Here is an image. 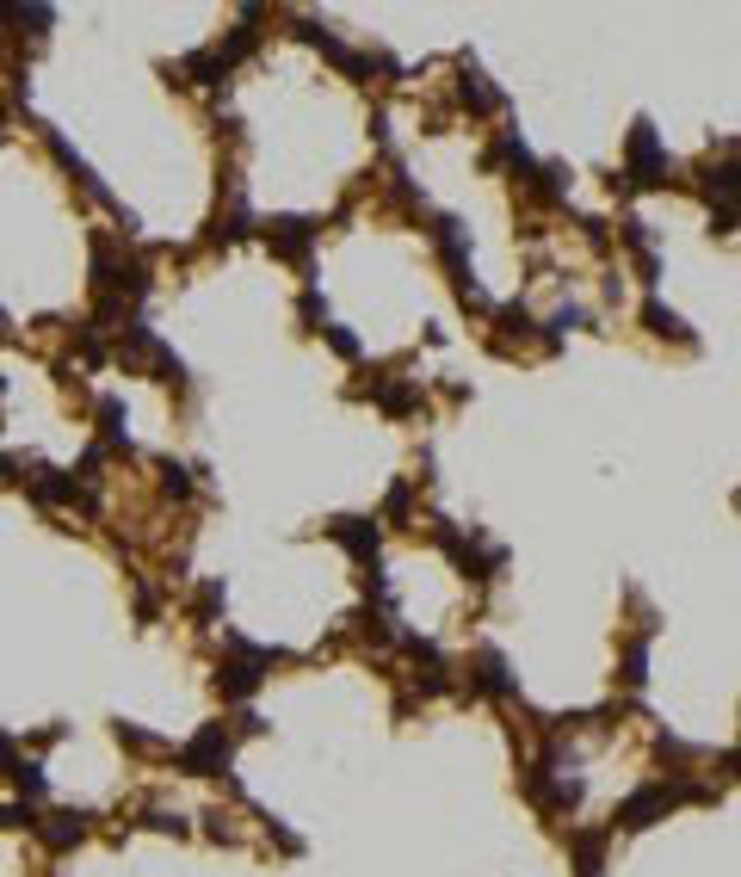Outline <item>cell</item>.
<instances>
[{
  "label": "cell",
  "instance_id": "obj_6",
  "mask_svg": "<svg viewBox=\"0 0 741 877\" xmlns=\"http://www.w3.org/2000/svg\"><path fill=\"white\" fill-rule=\"evenodd\" d=\"M316 235H322V223H316V217H279V223H267V230H260V242H267L279 260H309Z\"/></svg>",
  "mask_w": 741,
  "mask_h": 877
},
{
  "label": "cell",
  "instance_id": "obj_16",
  "mask_svg": "<svg viewBox=\"0 0 741 877\" xmlns=\"http://www.w3.org/2000/svg\"><path fill=\"white\" fill-rule=\"evenodd\" d=\"M38 816H44L38 803H0V835H20V828L32 835V828H38Z\"/></svg>",
  "mask_w": 741,
  "mask_h": 877
},
{
  "label": "cell",
  "instance_id": "obj_4",
  "mask_svg": "<svg viewBox=\"0 0 741 877\" xmlns=\"http://www.w3.org/2000/svg\"><path fill=\"white\" fill-rule=\"evenodd\" d=\"M229 761H235V736H229V724H205L180 754H173V766H180L186 779H217V773H229Z\"/></svg>",
  "mask_w": 741,
  "mask_h": 877
},
{
  "label": "cell",
  "instance_id": "obj_21",
  "mask_svg": "<svg viewBox=\"0 0 741 877\" xmlns=\"http://www.w3.org/2000/svg\"><path fill=\"white\" fill-rule=\"evenodd\" d=\"M161 489H168L173 501H186V495H192V470H186V464H173V458H168V464H161Z\"/></svg>",
  "mask_w": 741,
  "mask_h": 877
},
{
  "label": "cell",
  "instance_id": "obj_18",
  "mask_svg": "<svg viewBox=\"0 0 741 877\" xmlns=\"http://www.w3.org/2000/svg\"><path fill=\"white\" fill-rule=\"evenodd\" d=\"M408 507H415V477H402L390 495H383V514H378V526L383 519H408Z\"/></svg>",
  "mask_w": 741,
  "mask_h": 877
},
{
  "label": "cell",
  "instance_id": "obj_10",
  "mask_svg": "<svg viewBox=\"0 0 741 877\" xmlns=\"http://www.w3.org/2000/svg\"><path fill=\"white\" fill-rule=\"evenodd\" d=\"M457 106H464V112H476V118L501 112V94L489 87V75H482V69H476L470 57L457 62Z\"/></svg>",
  "mask_w": 741,
  "mask_h": 877
},
{
  "label": "cell",
  "instance_id": "obj_3",
  "mask_svg": "<svg viewBox=\"0 0 741 877\" xmlns=\"http://www.w3.org/2000/svg\"><path fill=\"white\" fill-rule=\"evenodd\" d=\"M433 544H439L445 556H452V563H457L464 575H470V581H501V569H507V544H482L476 532L464 538L457 526H445V519L433 526Z\"/></svg>",
  "mask_w": 741,
  "mask_h": 877
},
{
  "label": "cell",
  "instance_id": "obj_12",
  "mask_svg": "<svg viewBox=\"0 0 741 877\" xmlns=\"http://www.w3.org/2000/svg\"><path fill=\"white\" fill-rule=\"evenodd\" d=\"M94 415H99V452H124V458H131V433H124V402H118V396H99V402H94Z\"/></svg>",
  "mask_w": 741,
  "mask_h": 877
},
{
  "label": "cell",
  "instance_id": "obj_15",
  "mask_svg": "<svg viewBox=\"0 0 741 877\" xmlns=\"http://www.w3.org/2000/svg\"><path fill=\"white\" fill-rule=\"evenodd\" d=\"M7 779H13L20 803H44V798H50V779H44V766H38V761H25V754L7 766Z\"/></svg>",
  "mask_w": 741,
  "mask_h": 877
},
{
  "label": "cell",
  "instance_id": "obj_1",
  "mask_svg": "<svg viewBox=\"0 0 741 877\" xmlns=\"http://www.w3.org/2000/svg\"><path fill=\"white\" fill-rule=\"evenodd\" d=\"M272 662H285V655L267 649V643H254V637H235V630H229V662H217V699H223V705H247L254 692L267 687Z\"/></svg>",
  "mask_w": 741,
  "mask_h": 877
},
{
  "label": "cell",
  "instance_id": "obj_23",
  "mask_svg": "<svg viewBox=\"0 0 741 877\" xmlns=\"http://www.w3.org/2000/svg\"><path fill=\"white\" fill-rule=\"evenodd\" d=\"M304 322H309V328H322V297H316V285L304 291Z\"/></svg>",
  "mask_w": 741,
  "mask_h": 877
},
{
  "label": "cell",
  "instance_id": "obj_11",
  "mask_svg": "<svg viewBox=\"0 0 741 877\" xmlns=\"http://www.w3.org/2000/svg\"><path fill=\"white\" fill-rule=\"evenodd\" d=\"M606 847H612V828H569V853H575V872L581 877H600Z\"/></svg>",
  "mask_w": 741,
  "mask_h": 877
},
{
  "label": "cell",
  "instance_id": "obj_8",
  "mask_svg": "<svg viewBox=\"0 0 741 877\" xmlns=\"http://www.w3.org/2000/svg\"><path fill=\"white\" fill-rule=\"evenodd\" d=\"M32 835H38L50 853H69V847H81V840L94 835V816H87V810H57V816H38Z\"/></svg>",
  "mask_w": 741,
  "mask_h": 877
},
{
  "label": "cell",
  "instance_id": "obj_20",
  "mask_svg": "<svg viewBox=\"0 0 741 877\" xmlns=\"http://www.w3.org/2000/svg\"><path fill=\"white\" fill-rule=\"evenodd\" d=\"M316 334H322V341L334 346L341 359H359V353H365V346H359V334H353V328H341V322H322V328H316Z\"/></svg>",
  "mask_w": 741,
  "mask_h": 877
},
{
  "label": "cell",
  "instance_id": "obj_22",
  "mask_svg": "<svg viewBox=\"0 0 741 877\" xmlns=\"http://www.w3.org/2000/svg\"><path fill=\"white\" fill-rule=\"evenodd\" d=\"M149 828H155V835H173V840H186V835H192V822H186V816H173V810H149Z\"/></svg>",
  "mask_w": 741,
  "mask_h": 877
},
{
  "label": "cell",
  "instance_id": "obj_24",
  "mask_svg": "<svg viewBox=\"0 0 741 877\" xmlns=\"http://www.w3.org/2000/svg\"><path fill=\"white\" fill-rule=\"evenodd\" d=\"M0 390H7V383H0Z\"/></svg>",
  "mask_w": 741,
  "mask_h": 877
},
{
  "label": "cell",
  "instance_id": "obj_5",
  "mask_svg": "<svg viewBox=\"0 0 741 877\" xmlns=\"http://www.w3.org/2000/svg\"><path fill=\"white\" fill-rule=\"evenodd\" d=\"M328 538L341 544L359 569H378V551H383V526L378 514H341V519H328Z\"/></svg>",
  "mask_w": 741,
  "mask_h": 877
},
{
  "label": "cell",
  "instance_id": "obj_2",
  "mask_svg": "<svg viewBox=\"0 0 741 877\" xmlns=\"http://www.w3.org/2000/svg\"><path fill=\"white\" fill-rule=\"evenodd\" d=\"M667 173H674V161H667L655 124L637 118V124H630V143H625V173L612 180V192H625V198H630V192H662Z\"/></svg>",
  "mask_w": 741,
  "mask_h": 877
},
{
  "label": "cell",
  "instance_id": "obj_19",
  "mask_svg": "<svg viewBox=\"0 0 741 877\" xmlns=\"http://www.w3.org/2000/svg\"><path fill=\"white\" fill-rule=\"evenodd\" d=\"M118 748H131V754H161V736H149V729H136V724H112Z\"/></svg>",
  "mask_w": 741,
  "mask_h": 877
},
{
  "label": "cell",
  "instance_id": "obj_9",
  "mask_svg": "<svg viewBox=\"0 0 741 877\" xmlns=\"http://www.w3.org/2000/svg\"><path fill=\"white\" fill-rule=\"evenodd\" d=\"M470 692L476 699H514V674H507V655L501 649H476V662H470Z\"/></svg>",
  "mask_w": 741,
  "mask_h": 877
},
{
  "label": "cell",
  "instance_id": "obj_14",
  "mask_svg": "<svg viewBox=\"0 0 741 877\" xmlns=\"http://www.w3.org/2000/svg\"><path fill=\"white\" fill-rule=\"evenodd\" d=\"M649 649H655V630H637V637L625 643V674H618V680H625V692H643V680H649Z\"/></svg>",
  "mask_w": 741,
  "mask_h": 877
},
{
  "label": "cell",
  "instance_id": "obj_17",
  "mask_svg": "<svg viewBox=\"0 0 741 877\" xmlns=\"http://www.w3.org/2000/svg\"><path fill=\"white\" fill-rule=\"evenodd\" d=\"M0 20L7 25H32V38H44V25H57L50 7H0Z\"/></svg>",
  "mask_w": 741,
  "mask_h": 877
},
{
  "label": "cell",
  "instance_id": "obj_7",
  "mask_svg": "<svg viewBox=\"0 0 741 877\" xmlns=\"http://www.w3.org/2000/svg\"><path fill=\"white\" fill-rule=\"evenodd\" d=\"M359 396H371L390 420H408V415H420V408H427V390H420V383H408V378H371V390H359Z\"/></svg>",
  "mask_w": 741,
  "mask_h": 877
},
{
  "label": "cell",
  "instance_id": "obj_13",
  "mask_svg": "<svg viewBox=\"0 0 741 877\" xmlns=\"http://www.w3.org/2000/svg\"><path fill=\"white\" fill-rule=\"evenodd\" d=\"M643 322H649V334H662V341H680V346H699V334H692V328L680 322V316H674V309L662 304V297H649L643 304Z\"/></svg>",
  "mask_w": 741,
  "mask_h": 877
}]
</instances>
